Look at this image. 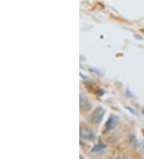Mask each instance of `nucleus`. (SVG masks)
<instances>
[{"label": "nucleus", "mask_w": 144, "mask_h": 159, "mask_svg": "<svg viewBox=\"0 0 144 159\" xmlns=\"http://www.w3.org/2000/svg\"><path fill=\"white\" fill-rule=\"evenodd\" d=\"M142 113H143V114H144V109H142Z\"/></svg>", "instance_id": "423d86ee"}, {"label": "nucleus", "mask_w": 144, "mask_h": 159, "mask_svg": "<svg viewBox=\"0 0 144 159\" xmlns=\"http://www.w3.org/2000/svg\"><path fill=\"white\" fill-rule=\"evenodd\" d=\"M104 114H105V110L103 107L99 106L98 108L94 110L92 112V113L90 114V116H89V121H90V123L95 124H99L103 121V118Z\"/></svg>", "instance_id": "f257e3e1"}, {"label": "nucleus", "mask_w": 144, "mask_h": 159, "mask_svg": "<svg viewBox=\"0 0 144 159\" xmlns=\"http://www.w3.org/2000/svg\"><path fill=\"white\" fill-rule=\"evenodd\" d=\"M142 134H143V136H144V129L142 130Z\"/></svg>", "instance_id": "0eeeda50"}, {"label": "nucleus", "mask_w": 144, "mask_h": 159, "mask_svg": "<svg viewBox=\"0 0 144 159\" xmlns=\"http://www.w3.org/2000/svg\"><path fill=\"white\" fill-rule=\"evenodd\" d=\"M106 148V145H104V144H102V143H99V144H97V145H94V147L91 149V152H100L103 150H104Z\"/></svg>", "instance_id": "39448f33"}, {"label": "nucleus", "mask_w": 144, "mask_h": 159, "mask_svg": "<svg viewBox=\"0 0 144 159\" xmlns=\"http://www.w3.org/2000/svg\"><path fill=\"white\" fill-rule=\"evenodd\" d=\"M116 123H117V117L114 115H111V116H109L108 120L106 122V125H105V132H107V131H111L113 129L115 128Z\"/></svg>", "instance_id": "7ed1b4c3"}, {"label": "nucleus", "mask_w": 144, "mask_h": 159, "mask_svg": "<svg viewBox=\"0 0 144 159\" xmlns=\"http://www.w3.org/2000/svg\"><path fill=\"white\" fill-rule=\"evenodd\" d=\"M80 107L81 109H83V111H88L90 110L91 105H90V101L88 100V99L85 96H83V94L80 95Z\"/></svg>", "instance_id": "20e7f679"}, {"label": "nucleus", "mask_w": 144, "mask_h": 159, "mask_svg": "<svg viewBox=\"0 0 144 159\" xmlns=\"http://www.w3.org/2000/svg\"><path fill=\"white\" fill-rule=\"evenodd\" d=\"M80 138L84 141H93L95 138V133L94 131L87 126H82L80 127Z\"/></svg>", "instance_id": "f03ea898"}]
</instances>
